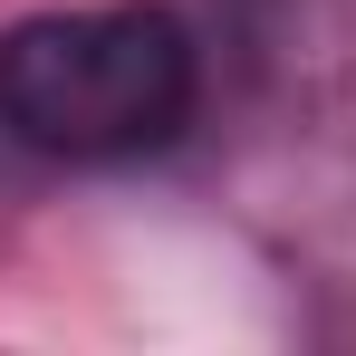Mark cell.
Returning a JSON list of instances; mask_svg holds the SVG:
<instances>
[{"instance_id":"6da1fadb","label":"cell","mask_w":356,"mask_h":356,"mask_svg":"<svg viewBox=\"0 0 356 356\" xmlns=\"http://www.w3.org/2000/svg\"><path fill=\"white\" fill-rule=\"evenodd\" d=\"M202 49L164 0L49 10L0 29V135L49 164H125L193 125Z\"/></svg>"}]
</instances>
